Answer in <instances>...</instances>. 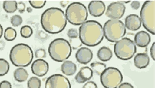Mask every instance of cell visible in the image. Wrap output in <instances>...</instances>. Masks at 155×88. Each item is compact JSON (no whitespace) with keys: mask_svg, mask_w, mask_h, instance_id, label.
<instances>
[{"mask_svg":"<svg viewBox=\"0 0 155 88\" xmlns=\"http://www.w3.org/2000/svg\"><path fill=\"white\" fill-rule=\"evenodd\" d=\"M65 15L70 23L79 25L85 22L87 17L88 12L86 8L83 4L79 2H74L68 6Z\"/></svg>","mask_w":155,"mask_h":88,"instance_id":"8992f818","label":"cell"},{"mask_svg":"<svg viewBox=\"0 0 155 88\" xmlns=\"http://www.w3.org/2000/svg\"><path fill=\"white\" fill-rule=\"evenodd\" d=\"M47 34L45 33L44 32L41 31L40 32L39 34V36L41 37L40 38H46L47 36Z\"/></svg>","mask_w":155,"mask_h":88,"instance_id":"74e56055","label":"cell"},{"mask_svg":"<svg viewBox=\"0 0 155 88\" xmlns=\"http://www.w3.org/2000/svg\"><path fill=\"white\" fill-rule=\"evenodd\" d=\"M3 8L7 13H14L17 9V3L14 0L5 1L3 3Z\"/></svg>","mask_w":155,"mask_h":88,"instance_id":"7402d4cb","label":"cell"},{"mask_svg":"<svg viewBox=\"0 0 155 88\" xmlns=\"http://www.w3.org/2000/svg\"><path fill=\"white\" fill-rule=\"evenodd\" d=\"M83 88H97V86L94 82L89 81L84 84Z\"/></svg>","mask_w":155,"mask_h":88,"instance_id":"1f68e13d","label":"cell"},{"mask_svg":"<svg viewBox=\"0 0 155 88\" xmlns=\"http://www.w3.org/2000/svg\"><path fill=\"white\" fill-rule=\"evenodd\" d=\"M45 88H71V85L67 77L61 74H56L47 78Z\"/></svg>","mask_w":155,"mask_h":88,"instance_id":"30bf717a","label":"cell"},{"mask_svg":"<svg viewBox=\"0 0 155 88\" xmlns=\"http://www.w3.org/2000/svg\"><path fill=\"white\" fill-rule=\"evenodd\" d=\"M11 22L13 26L17 27L22 23V19L20 16L18 15H15L11 17Z\"/></svg>","mask_w":155,"mask_h":88,"instance_id":"83f0119b","label":"cell"},{"mask_svg":"<svg viewBox=\"0 0 155 88\" xmlns=\"http://www.w3.org/2000/svg\"><path fill=\"white\" fill-rule=\"evenodd\" d=\"M61 69L62 72L66 75H72L76 72V65L71 61H66L61 65Z\"/></svg>","mask_w":155,"mask_h":88,"instance_id":"d6986e66","label":"cell"},{"mask_svg":"<svg viewBox=\"0 0 155 88\" xmlns=\"http://www.w3.org/2000/svg\"><path fill=\"white\" fill-rule=\"evenodd\" d=\"M3 28L1 25L0 24V38L2 36L3 34Z\"/></svg>","mask_w":155,"mask_h":88,"instance_id":"ab89813d","label":"cell"},{"mask_svg":"<svg viewBox=\"0 0 155 88\" xmlns=\"http://www.w3.org/2000/svg\"><path fill=\"white\" fill-rule=\"evenodd\" d=\"M46 54L45 51L42 49L37 50L35 52V56L37 58H45L46 56Z\"/></svg>","mask_w":155,"mask_h":88,"instance_id":"4dcf8cb0","label":"cell"},{"mask_svg":"<svg viewBox=\"0 0 155 88\" xmlns=\"http://www.w3.org/2000/svg\"><path fill=\"white\" fill-rule=\"evenodd\" d=\"M78 32L75 28H71L68 31L67 35L69 37L71 38H74L78 36Z\"/></svg>","mask_w":155,"mask_h":88,"instance_id":"f546056e","label":"cell"},{"mask_svg":"<svg viewBox=\"0 0 155 88\" xmlns=\"http://www.w3.org/2000/svg\"><path fill=\"white\" fill-rule=\"evenodd\" d=\"M68 1H61L60 2L61 5L63 7H65L66 5L68 3Z\"/></svg>","mask_w":155,"mask_h":88,"instance_id":"f35d334b","label":"cell"},{"mask_svg":"<svg viewBox=\"0 0 155 88\" xmlns=\"http://www.w3.org/2000/svg\"><path fill=\"white\" fill-rule=\"evenodd\" d=\"M105 8L104 3L101 1H92L88 5V9L90 14L94 17H98L102 15L104 13Z\"/></svg>","mask_w":155,"mask_h":88,"instance_id":"4fadbf2b","label":"cell"},{"mask_svg":"<svg viewBox=\"0 0 155 88\" xmlns=\"http://www.w3.org/2000/svg\"><path fill=\"white\" fill-rule=\"evenodd\" d=\"M28 88H40L41 86L40 80L36 77H31L28 81Z\"/></svg>","mask_w":155,"mask_h":88,"instance_id":"484cf974","label":"cell"},{"mask_svg":"<svg viewBox=\"0 0 155 88\" xmlns=\"http://www.w3.org/2000/svg\"><path fill=\"white\" fill-rule=\"evenodd\" d=\"M48 69V63L42 59H38L35 60L31 66L32 73L38 77H42L45 75Z\"/></svg>","mask_w":155,"mask_h":88,"instance_id":"7c38bea8","label":"cell"},{"mask_svg":"<svg viewBox=\"0 0 155 88\" xmlns=\"http://www.w3.org/2000/svg\"><path fill=\"white\" fill-rule=\"evenodd\" d=\"M0 88H12V86L9 82L4 80L0 83Z\"/></svg>","mask_w":155,"mask_h":88,"instance_id":"d6a6232c","label":"cell"},{"mask_svg":"<svg viewBox=\"0 0 155 88\" xmlns=\"http://www.w3.org/2000/svg\"><path fill=\"white\" fill-rule=\"evenodd\" d=\"M17 33L15 30L11 27L7 28L5 31L4 37L8 41H12L16 37Z\"/></svg>","mask_w":155,"mask_h":88,"instance_id":"cb8c5ba5","label":"cell"},{"mask_svg":"<svg viewBox=\"0 0 155 88\" xmlns=\"http://www.w3.org/2000/svg\"><path fill=\"white\" fill-rule=\"evenodd\" d=\"M123 78L120 71L113 67L106 68L100 75L101 83L105 88H117L122 82Z\"/></svg>","mask_w":155,"mask_h":88,"instance_id":"9c48e42d","label":"cell"},{"mask_svg":"<svg viewBox=\"0 0 155 88\" xmlns=\"http://www.w3.org/2000/svg\"><path fill=\"white\" fill-rule=\"evenodd\" d=\"M93 56V53L91 50L86 47H82L79 49L75 54L77 61L84 64L89 63L92 59Z\"/></svg>","mask_w":155,"mask_h":88,"instance_id":"5bb4252c","label":"cell"},{"mask_svg":"<svg viewBox=\"0 0 155 88\" xmlns=\"http://www.w3.org/2000/svg\"><path fill=\"white\" fill-rule=\"evenodd\" d=\"M125 9V5L121 2H113L108 6L105 14L111 19L118 20L123 17Z\"/></svg>","mask_w":155,"mask_h":88,"instance_id":"8fae6325","label":"cell"},{"mask_svg":"<svg viewBox=\"0 0 155 88\" xmlns=\"http://www.w3.org/2000/svg\"><path fill=\"white\" fill-rule=\"evenodd\" d=\"M14 76L16 81L21 82L25 81L27 80L28 74L25 69L19 68L15 71Z\"/></svg>","mask_w":155,"mask_h":88,"instance_id":"44dd1931","label":"cell"},{"mask_svg":"<svg viewBox=\"0 0 155 88\" xmlns=\"http://www.w3.org/2000/svg\"><path fill=\"white\" fill-rule=\"evenodd\" d=\"M150 62V58L146 53H137L134 58V63L136 67L140 69L147 67Z\"/></svg>","mask_w":155,"mask_h":88,"instance_id":"ac0fdd59","label":"cell"},{"mask_svg":"<svg viewBox=\"0 0 155 88\" xmlns=\"http://www.w3.org/2000/svg\"><path fill=\"white\" fill-rule=\"evenodd\" d=\"M9 65L5 60L0 58V76L7 74L9 69Z\"/></svg>","mask_w":155,"mask_h":88,"instance_id":"d4e9b609","label":"cell"},{"mask_svg":"<svg viewBox=\"0 0 155 88\" xmlns=\"http://www.w3.org/2000/svg\"><path fill=\"white\" fill-rule=\"evenodd\" d=\"M90 66L93 71L98 75H101L106 68L105 64L98 62L92 63Z\"/></svg>","mask_w":155,"mask_h":88,"instance_id":"603a6c76","label":"cell"},{"mask_svg":"<svg viewBox=\"0 0 155 88\" xmlns=\"http://www.w3.org/2000/svg\"><path fill=\"white\" fill-rule=\"evenodd\" d=\"M93 71L87 66L81 68L75 76L76 82L79 83H82L90 80L92 77Z\"/></svg>","mask_w":155,"mask_h":88,"instance_id":"2e32d148","label":"cell"},{"mask_svg":"<svg viewBox=\"0 0 155 88\" xmlns=\"http://www.w3.org/2000/svg\"><path fill=\"white\" fill-rule=\"evenodd\" d=\"M25 4L22 2H19L18 6L17 5V9L20 13H23L25 11Z\"/></svg>","mask_w":155,"mask_h":88,"instance_id":"e575fe53","label":"cell"},{"mask_svg":"<svg viewBox=\"0 0 155 88\" xmlns=\"http://www.w3.org/2000/svg\"><path fill=\"white\" fill-rule=\"evenodd\" d=\"M41 23L43 29L51 34L63 31L67 24V19L64 11L60 8L51 7L46 10L42 14Z\"/></svg>","mask_w":155,"mask_h":88,"instance_id":"6da1fadb","label":"cell"},{"mask_svg":"<svg viewBox=\"0 0 155 88\" xmlns=\"http://www.w3.org/2000/svg\"><path fill=\"white\" fill-rule=\"evenodd\" d=\"M134 40L135 43L138 46L144 47H147L151 41L150 35L145 31H140L135 35Z\"/></svg>","mask_w":155,"mask_h":88,"instance_id":"e0dca14e","label":"cell"},{"mask_svg":"<svg viewBox=\"0 0 155 88\" xmlns=\"http://www.w3.org/2000/svg\"><path fill=\"white\" fill-rule=\"evenodd\" d=\"M118 88H134L133 86L130 83L124 82L121 84Z\"/></svg>","mask_w":155,"mask_h":88,"instance_id":"d590c367","label":"cell"},{"mask_svg":"<svg viewBox=\"0 0 155 88\" xmlns=\"http://www.w3.org/2000/svg\"><path fill=\"white\" fill-rule=\"evenodd\" d=\"M48 51L50 56L53 60L62 62L69 57L71 53V48L67 40L58 38L50 43Z\"/></svg>","mask_w":155,"mask_h":88,"instance_id":"277c9868","label":"cell"},{"mask_svg":"<svg viewBox=\"0 0 155 88\" xmlns=\"http://www.w3.org/2000/svg\"><path fill=\"white\" fill-rule=\"evenodd\" d=\"M125 26L129 30L135 31L141 26V21L140 17L135 14L127 16L125 20Z\"/></svg>","mask_w":155,"mask_h":88,"instance_id":"9a60e30c","label":"cell"},{"mask_svg":"<svg viewBox=\"0 0 155 88\" xmlns=\"http://www.w3.org/2000/svg\"><path fill=\"white\" fill-rule=\"evenodd\" d=\"M9 57L12 64L17 67H25L31 63L33 58V51L28 45L18 44L11 49Z\"/></svg>","mask_w":155,"mask_h":88,"instance_id":"3957f363","label":"cell"},{"mask_svg":"<svg viewBox=\"0 0 155 88\" xmlns=\"http://www.w3.org/2000/svg\"><path fill=\"white\" fill-rule=\"evenodd\" d=\"M150 54L151 56L152 59L155 60V42H154L151 47L150 49Z\"/></svg>","mask_w":155,"mask_h":88,"instance_id":"8d00e7d4","label":"cell"},{"mask_svg":"<svg viewBox=\"0 0 155 88\" xmlns=\"http://www.w3.org/2000/svg\"><path fill=\"white\" fill-rule=\"evenodd\" d=\"M102 25L94 20H87L79 29V37L81 42L88 46L93 47L99 44L104 37Z\"/></svg>","mask_w":155,"mask_h":88,"instance_id":"7a4b0ae2","label":"cell"},{"mask_svg":"<svg viewBox=\"0 0 155 88\" xmlns=\"http://www.w3.org/2000/svg\"><path fill=\"white\" fill-rule=\"evenodd\" d=\"M103 29L106 38L112 42L121 40L126 33L124 23L118 19L109 20L105 23Z\"/></svg>","mask_w":155,"mask_h":88,"instance_id":"5b68a950","label":"cell"},{"mask_svg":"<svg viewBox=\"0 0 155 88\" xmlns=\"http://www.w3.org/2000/svg\"><path fill=\"white\" fill-rule=\"evenodd\" d=\"M114 51L116 56L119 59L127 60L134 56L136 52V47L132 40L124 38L115 44Z\"/></svg>","mask_w":155,"mask_h":88,"instance_id":"ba28073f","label":"cell"},{"mask_svg":"<svg viewBox=\"0 0 155 88\" xmlns=\"http://www.w3.org/2000/svg\"><path fill=\"white\" fill-rule=\"evenodd\" d=\"M29 2L31 5L36 8H40L45 5L46 1L45 0H30Z\"/></svg>","mask_w":155,"mask_h":88,"instance_id":"f1b7e54d","label":"cell"},{"mask_svg":"<svg viewBox=\"0 0 155 88\" xmlns=\"http://www.w3.org/2000/svg\"><path fill=\"white\" fill-rule=\"evenodd\" d=\"M155 1H146L140 11V20L144 28L149 32L155 34Z\"/></svg>","mask_w":155,"mask_h":88,"instance_id":"52a82bcc","label":"cell"},{"mask_svg":"<svg viewBox=\"0 0 155 88\" xmlns=\"http://www.w3.org/2000/svg\"><path fill=\"white\" fill-rule=\"evenodd\" d=\"M33 33V30L31 27L28 25L23 26L20 30L21 35L24 38L30 37Z\"/></svg>","mask_w":155,"mask_h":88,"instance_id":"4316f807","label":"cell"},{"mask_svg":"<svg viewBox=\"0 0 155 88\" xmlns=\"http://www.w3.org/2000/svg\"><path fill=\"white\" fill-rule=\"evenodd\" d=\"M111 50L106 47H101L98 50L97 55L99 59L101 61L106 62L110 60L112 56Z\"/></svg>","mask_w":155,"mask_h":88,"instance_id":"ffe728a7","label":"cell"},{"mask_svg":"<svg viewBox=\"0 0 155 88\" xmlns=\"http://www.w3.org/2000/svg\"><path fill=\"white\" fill-rule=\"evenodd\" d=\"M131 6L132 8L134 10L138 9L140 7V3L137 1H134L131 4Z\"/></svg>","mask_w":155,"mask_h":88,"instance_id":"836d02e7","label":"cell"},{"mask_svg":"<svg viewBox=\"0 0 155 88\" xmlns=\"http://www.w3.org/2000/svg\"><path fill=\"white\" fill-rule=\"evenodd\" d=\"M29 9L28 8H27V11L28 12H31L32 11V9L31 8H30V7H29Z\"/></svg>","mask_w":155,"mask_h":88,"instance_id":"60d3db41","label":"cell"}]
</instances>
